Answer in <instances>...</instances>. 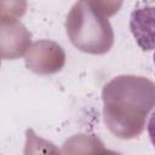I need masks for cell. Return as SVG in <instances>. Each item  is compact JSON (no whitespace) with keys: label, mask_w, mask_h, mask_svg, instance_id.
I'll return each mask as SVG.
<instances>
[{"label":"cell","mask_w":155,"mask_h":155,"mask_svg":"<svg viewBox=\"0 0 155 155\" xmlns=\"http://www.w3.org/2000/svg\"><path fill=\"white\" fill-rule=\"evenodd\" d=\"M154 64H155V52H154Z\"/></svg>","instance_id":"3957f363"},{"label":"cell","mask_w":155,"mask_h":155,"mask_svg":"<svg viewBox=\"0 0 155 155\" xmlns=\"http://www.w3.org/2000/svg\"><path fill=\"white\" fill-rule=\"evenodd\" d=\"M130 27L143 51L155 50V0L140 1L134 7Z\"/></svg>","instance_id":"6da1fadb"},{"label":"cell","mask_w":155,"mask_h":155,"mask_svg":"<svg viewBox=\"0 0 155 155\" xmlns=\"http://www.w3.org/2000/svg\"><path fill=\"white\" fill-rule=\"evenodd\" d=\"M148 134H149V138L153 145L155 147V111H153L148 121Z\"/></svg>","instance_id":"7a4b0ae2"}]
</instances>
